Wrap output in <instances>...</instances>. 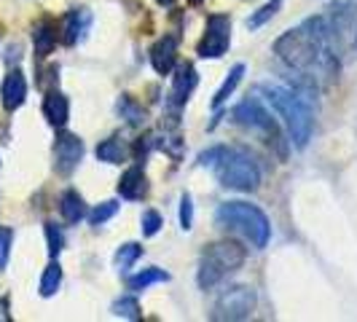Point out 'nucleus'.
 <instances>
[{"label":"nucleus","mask_w":357,"mask_h":322,"mask_svg":"<svg viewBox=\"0 0 357 322\" xmlns=\"http://www.w3.org/2000/svg\"><path fill=\"white\" fill-rule=\"evenodd\" d=\"M119 194L129 201H140L148 197V178H145L143 167H129L121 180H119Z\"/></svg>","instance_id":"nucleus-12"},{"label":"nucleus","mask_w":357,"mask_h":322,"mask_svg":"<svg viewBox=\"0 0 357 322\" xmlns=\"http://www.w3.org/2000/svg\"><path fill=\"white\" fill-rule=\"evenodd\" d=\"M84 159V143L70 132H62L54 143V167L59 175H70L73 169Z\"/></svg>","instance_id":"nucleus-9"},{"label":"nucleus","mask_w":357,"mask_h":322,"mask_svg":"<svg viewBox=\"0 0 357 322\" xmlns=\"http://www.w3.org/2000/svg\"><path fill=\"white\" fill-rule=\"evenodd\" d=\"M56 33H59V27H56V22L54 19H40L36 22V27H33V46H36V56H49L54 52V46H56Z\"/></svg>","instance_id":"nucleus-15"},{"label":"nucleus","mask_w":357,"mask_h":322,"mask_svg":"<svg viewBox=\"0 0 357 322\" xmlns=\"http://www.w3.org/2000/svg\"><path fill=\"white\" fill-rule=\"evenodd\" d=\"M59 285H62V268H59V263H49L43 277H40V296L52 298L54 293L59 290Z\"/></svg>","instance_id":"nucleus-21"},{"label":"nucleus","mask_w":357,"mask_h":322,"mask_svg":"<svg viewBox=\"0 0 357 322\" xmlns=\"http://www.w3.org/2000/svg\"><path fill=\"white\" fill-rule=\"evenodd\" d=\"M140 255H143V247H140L137 242H126V245H121L119 252H116V266L121 268V271H126V268H132V263H135Z\"/></svg>","instance_id":"nucleus-22"},{"label":"nucleus","mask_w":357,"mask_h":322,"mask_svg":"<svg viewBox=\"0 0 357 322\" xmlns=\"http://www.w3.org/2000/svg\"><path fill=\"white\" fill-rule=\"evenodd\" d=\"M231 118L236 126H242V129H248V132H255V135L266 137V143H274V140H277V124H274L271 113H268L258 100H245V102H239V105L234 107Z\"/></svg>","instance_id":"nucleus-7"},{"label":"nucleus","mask_w":357,"mask_h":322,"mask_svg":"<svg viewBox=\"0 0 357 322\" xmlns=\"http://www.w3.org/2000/svg\"><path fill=\"white\" fill-rule=\"evenodd\" d=\"M119 113H121L132 126H140L143 124V118H145V110L137 105L132 97H121V102H119Z\"/></svg>","instance_id":"nucleus-23"},{"label":"nucleus","mask_w":357,"mask_h":322,"mask_svg":"<svg viewBox=\"0 0 357 322\" xmlns=\"http://www.w3.org/2000/svg\"><path fill=\"white\" fill-rule=\"evenodd\" d=\"M43 116L52 126H65L68 124V116H70V105H68V97L62 91H49L46 100H43Z\"/></svg>","instance_id":"nucleus-16"},{"label":"nucleus","mask_w":357,"mask_h":322,"mask_svg":"<svg viewBox=\"0 0 357 322\" xmlns=\"http://www.w3.org/2000/svg\"><path fill=\"white\" fill-rule=\"evenodd\" d=\"M199 164L213 167L220 185L234 191H255L261 185V169L248 151L239 148H210L207 153L199 156Z\"/></svg>","instance_id":"nucleus-2"},{"label":"nucleus","mask_w":357,"mask_h":322,"mask_svg":"<svg viewBox=\"0 0 357 322\" xmlns=\"http://www.w3.org/2000/svg\"><path fill=\"white\" fill-rule=\"evenodd\" d=\"M252 309H255V290L248 285H236V287H229L213 306V320H229V322H236V320H248L252 314Z\"/></svg>","instance_id":"nucleus-6"},{"label":"nucleus","mask_w":357,"mask_h":322,"mask_svg":"<svg viewBox=\"0 0 357 322\" xmlns=\"http://www.w3.org/2000/svg\"><path fill=\"white\" fill-rule=\"evenodd\" d=\"M277 8H280V0H271V3H268V6H264V8H261L255 17L248 19V27H252V30H255V27H261L266 19H271L274 14H277Z\"/></svg>","instance_id":"nucleus-29"},{"label":"nucleus","mask_w":357,"mask_h":322,"mask_svg":"<svg viewBox=\"0 0 357 322\" xmlns=\"http://www.w3.org/2000/svg\"><path fill=\"white\" fill-rule=\"evenodd\" d=\"M261 91L266 94L268 105L282 116L287 135H290V143L296 148H306V143L312 140V129H314V118H312L309 105L296 91H287L282 86H261Z\"/></svg>","instance_id":"nucleus-3"},{"label":"nucleus","mask_w":357,"mask_h":322,"mask_svg":"<svg viewBox=\"0 0 357 322\" xmlns=\"http://www.w3.org/2000/svg\"><path fill=\"white\" fill-rule=\"evenodd\" d=\"M231 43V19L226 14H213L207 17V30H204V38L199 40L197 54L202 59H218L223 56L226 49Z\"/></svg>","instance_id":"nucleus-8"},{"label":"nucleus","mask_w":357,"mask_h":322,"mask_svg":"<svg viewBox=\"0 0 357 322\" xmlns=\"http://www.w3.org/2000/svg\"><path fill=\"white\" fill-rule=\"evenodd\" d=\"M156 3H159V6H172L175 0H156Z\"/></svg>","instance_id":"nucleus-31"},{"label":"nucleus","mask_w":357,"mask_h":322,"mask_svg":"<svg viewBox=\"0 0 357 322\" xmlns=\"http://www.w3.org/2000/svg\"><path fill=\"white\" fill-rule=\"evenodd\" d=\"M245 247L236 245V242H218L210 245L202 261H199V287L202 290H210L215 287L223 277H229L231 271L245 263Z\"/></svg>","instance_id":"nucleus-5"},{"label":"nucleus","mask_w":357,"mask_h":322,"mask_svg":"<svg viewBox=\"0 0 357 322\" xmlns=\"http://www.w3.org/2000/svg\"><path fill=\"white\" fill-rule=\"evenodd\" d=\"M97 159L107 161V164H121V161H126V148L116 137H110V140L97 145Z\"/></svg>","instance_id":"nucleus-20"},{"label":"nucleus","mask_w":357,"mask_h":322,"mask_svg":"<svg viewBox=\"0 0 357 322\" xmlns=\"http://www.w3.org/2000/svg\"><path fill=\"white\" fill-rule=\"evenodd\" d=\"M113 314L116 317H124V320H140V304H137V298H119L113 304Z\"/></svg>","instance_id":"nucleus-24"},{"label":"nucleus","mask_w":357,"mask_h":322,"mask_svg":"<svg viewBox=\"0 0 357 322\" xmlns=\"http://www.w3.org/2000/svg\"><path fill=\"white\" fill-rule=\"evenodd\" d=\"M197 70L191 62H183L178 70H175V81H172V91H169V102L172 105H185V100L191 97V91L197 89Z\"/></svg>","instance_id":"nucleus-11"},{"label":"nucleus","mask_w":357,"mask_h":322,"mask_svg":"<svg viewBox=\"0 0 357 322\" xmlns=\"http://www.w3.org/2000/svg\"><path fill=\"white\" fill-rule=\"evenodd\" d=\"M242 75H245V65H234V70L229 72V78L223 81V86L218 89V94H215L213 100V107H220L229 97L234 94V89L239 86V81H242Z\"/></svg>","instance_id":"nucleus-19"},{"label":"nucleus","mask_w":357,"mask_h":322,"mask_svg":"<svg viewBox=\"0 0 357 322\" xmlns=\"http://www.w3.org/2000/svg\"><path fill=\"white\" fill-rule=\"evenodd\" d=\"M178 43H180L178 36H164L153 43V49H151V65H153V70L159 72V75L172 72L175 62H178Z\"/></svg>","instance_id":"nucleus-10"},{"label":"nucleus","mask_w":357,"mask_h":322,"mask_svg":"<svg viewBox=\"0 0 357 322\" xmlns=\"http://www.w3.org/2000/svg\"><path fill=\"white\" fill-rule=\"evenodd\" d=\"M0 97H3V107L6 110H17L22 107L24 97H27V81L19 70H11L3 81V89H0Z\"/></svg>","instance_id":"nucleus-14"},{"label":"nucleus","mask_w":357,"mask_h":322,"mask_svg":"<svg viewBox=\"0 0 357 322\" xmlns=\"http://www.w3.org/2000/svg\"><path fill=\"white\" fill-rule=\"evenodd\" d=\"M169 279V274L167 271H161V268H145L140 274H135V277H129V290H135V293H140L145 287H151L153 282H167Z\"/></svg>","instance_id":"nucleus-18"},{"label":"nucleus","mask_w":357,"mask_h":322,"mask_svg":"<svg viewBox=\"0 0 357 322\" xmlns=\"http://www.w3.org/2000/svg\"><path fill=\"white\" fill-rule=\"evenodd\" d=\"M46 242H49L52 258H56L62 252V247H65V233H62V229L56 223H46Z\"/></svg>","instance_id":"nucleus-25"},{"label":"nucleus","mask_w":357,"mask_h":322,"mask_svg":"<svg viewBox=\"0 0 357 322\" xmlns=\"http://www.w3.org/2000/svg\"><path fill=\"white\" fill-rule=\"evenodd\" d=\"M143 226V236H153V233H159V229L164 226V220H161V215L156 210H145L143 213V220H140Z\"/></svg>","instance_id":"nucleus-27"},{"label":"nucleus","mask_w":357,"mask_h":322,"mask_svg":"<svg viewBox=\"0 0 357 322\" xmlns=\"http://www.w3.org/2000/svg\"><path fill=\"white\" fill-rule=\"evenodd\" d=\"M218 226L223 229H231V231L242 233L252 247H266L268 239H271V223L268 217L255 204L248 201H226L218 207Z\"/></svg>","instance_id":"nucleus-4"},{"label":"nucleus","mask_w":357,"mask_h":322,"mask_svg":"<svg viewBox=\"0 0 357 322\" xmlns=\"http://www.w3.org/2000/svg\"><path fill=\"white\" fill-rule=\"evenodd\" d=\"M331 30L325 27L322 19H309L298 30H290L274 43V54L290 65L293 70L312 75L314 70H322L333 62L331 54Z\"/></svg>","instance_id":"nucleus-1"},{"label":"nucleus","mask_w":357,"mask_h":322,"mask_svg":"<svg viewBox=\"0 0 357 322\" xmlns=\"http://www.w3.org/2000/svg\"><path fill=\"white\" fill-rule=\"evenodd\" d=\"M180 226L185 231L194 226V201H191L188 194H183V199H180Z\"/></svg>","instance_id":"nucleus-28"},{"label":"nucleus","mask_w":357,"mask_h":322,"mask_svg":"<svg viewBox=\"0 0 357 322\" xmlns=\"http://www.w3.org/2000/svg\"><path fill=\"white\" fill-rule=\"evenodd\" d=\"M188 3H194V6H199V3H202V0H188Z\"/></svg>","instance_id":"nucleus-32"},{"label":"nucleus","mask_w":357,"mask_h":322,"mask_svg":"<svg viewBox=\"0 0 357 322\" xmlns=\"http://www.w3.org/2000/svg\"><path fill=\"white\" fill-rule=\"evenodd\" d=\"M116 213H119V204H116V201H102L97 210H91L89 223L91 226H102V223H107Z\"/></svg>","instance_id":"nucleus-26"},{"label":"nucleus","mask_w":357,"mask_h":322,"mask_svg":"<svg viewBox=\"0 0 357 322\" xmlns=\"http://www.w3.org/2000/svg\"><path fill=\"white\" fill-rule=\"evenodd\" d=\"M89 24H91V17L86 8H75V11H70L68 17L62 19V43H65V46H75L81 38L86 36Z\"/></svg>","instance_id":"nucleus-13"},{"label":"nucleus","mask_w":357,"mask_h":322,"mask_svg":"<svg viewBox=\"0 0 357 322\" xmlns=\"http://www.w3.org/2000/svg\"><path fill=\"white\" fill-rule=\"evenodd\" d=\"M59 213L62 217L68 220V223H78V220H84L86 217V201L84 197L78 194V191H65L62 197H59Z\"/></svg>","instance_id":"nucleus-17"},{"label":"nucleus","mask_w":357,"mask_h":322,"mask_svg":"<svg viewBox=\"0 0 357 322\" xmlns=\"http://www.w3.org/2000/svg\"><path fill=\"white\" fill-rule=\"evenodd\" d=\"M11 239H14V231L0 226V271L8 263V252H11Z\"/></svg>","instance_id":"nucleus-30"}]
</instances>
